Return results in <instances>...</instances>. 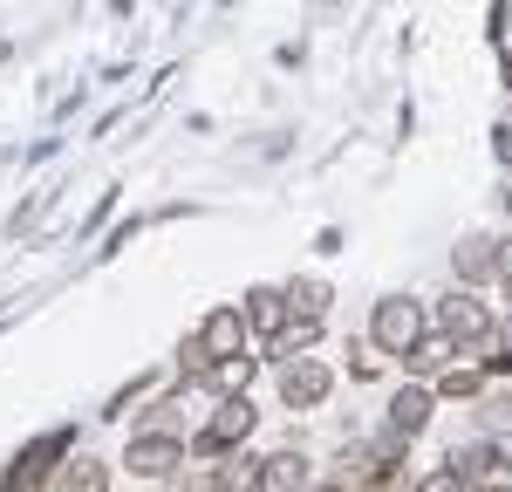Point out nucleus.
<instances>
[{
    "label": "nucleus",
    "instance_id": "1",
    "mask_svg": "<svg viewBox=\"0 0 512 492\" xmlns=\"http://www.w3.org/2000/svg\"><path fill=\"white\" fill-rule=\"evenodd\" d=\"M431 328L458 349V356H472V363H485V356H492V342H499V322H492V308L478 301L472 287H451V294L437 301Z\"/></svg>",
    "mask_w": 512,
    "mask_h": 492
},
{
    "label": "nucleus",
    "instance_id": "2",
    "mask_svg": "<svg viewBox=\"0 0 512 492\" xmlns=\"http://www.w3.org/2000/svg\"><path fill=\"white\" fill-rule=\"evenodd\" d=\"M76 451V424H48L41 438H28V445L7 458V472H0V492H41L55 486V472H62V458Z\"/></svg>",
    "mask_w": 512,
    "mask_h": 492
},
{
    "label": "nucleus",
    "instance_id": "3",
    "mask_svg": "<svg viewBox=\"0 0 512 492\" xmlns=\"http://www.w3.org/2000/svg\"><path fill=\"white\" fill-rule=\"evenodd\" d=\"M424 335H431V308H424L417 294H383V301L369 308V349H376V356H396V363H403Z\"/></svg>",
    "mask_w": 512,
    "mask_h": 492
},
{
    "label": "nucleus",
    "instance_id": "4",
    "mask_svg": "<svg viewBox=\"0 0 512 492\" xmlns=\"http://www.w3.org/2000/svg\"><path fill=\"white\" fill-rule=\"evenodd\" d=\"M253 424H260V410L246 404V397H219V410L205 417V431H198L185 451H192V458H226V451H239L253 438Z\"/></svg>",
    "mask_w": 512,
    "mask_h": 492
},
{
    "label": "nucleus",
    "instance_id": "5",
    "mask_svg": "<svg viewBox=\"0 0 512 492\" xmlns=\"http://www.w3.org/2000/svg\"><path fill=\"white\" fill-rule=\"evenodd\" d=\"M274 390L287 410H321L328 390H335V369L321 356H294V363H274Z\"/></svg>",
    "mask_w": 512,
    "mask_h": 492
},
{
    "label": "nucleus",
    "instance_id": "6",
    "mask_svg": "<svg viewBox=\"0 0 512 492\" xmlns=\"http://www.w3.org/2000/svg\"><path fill=\"white\" fill-rule=\"evenodd\" d=\"M185 458H192V451H185V438H171V431H137V438L123 445L130 479H178Z\"/></svg>",
    "mask_w": 512,
    "mask_h": 492
},
{
    "label": "nucleus",
    "instance_id": "7",
    "mask_svg": "<svg viewBox=\"0 0 512 492\" xmlns=\"http://www.w3.org/2000/svg\"><path fill=\"white\" fill-rule=\"evenodd\" d=\"M192 335L205 342V356H212V363H226V356H246V342H253V328H246V308H239V301H219V308H205V322H198Z\"/></svg>",
    "mask_w": 512,
    "mask_h": 492
},
{
    "label": "nucleus",
    "instance_id": "8",
    "mask_svg": "<svg viewBox=\"0 0 512 492\" xmlns=\"http://www.w3.org/2000/svg\"><path fill=\"white\" fill-rule=\"evenodd\" d=\"M451 274H458V287H485V281H506V267H499V240L492 233H458V246H451Z\"/></svg>",
    "mask_w": 512,
    "mask_h": 492
},
{
    "label": "nucleus",
    "instance_id": "9",
    "mask_svg": "<svg viewBox=\"0 0 512 492\" xmlns=\"http://www.w3.org/2000/svg\"><path fill=\"white\" fill-rule=\"evenodd\" d=\"M239 308H246V328H253V335H267V342H274L280 328L294 322V308H287V287H274V281L246 287V301H239Z\"/></svg>",
    "mask_w": 512,
    "mask_h": 492
},
{
    "label": "nucleus",
    "instance_id": "10",
    "mask_svg": "<svg viewBox=\"0 0 512 492\" xmlns=\"http://www.w3.org/2000/svg\"><path fill=\"white\" fill-rule=\"evenodd\" d=\"M431 410H437V390H424V383H403V390H390L383 424H390L396 438H417V431L431 424Z\"/></svg>",
    "mask_w": 512,
    "mask_h": 492
},
{
    "label": "nucleus",
    "instance_id": "11",
    "mask_svg": "<svg viewBox=\"0 0 512 492\" xmlns=\"http://www.w3.org/2000/svg\"><path fill=\"white\" fill-rule=\"evenodd\" d=\"M315 472H308V451H274L260 458V492H308Z\"/></svg>",
    "mask_w": 512,
    "mask_h": 492
},
{
    "label": "nucleus",
    "instance_id": "12",
    "mask_svg": "<svg viewBox=\"0 0 512 492\" xmlns=\"http://www.w3.org/2000/svg\"><path fill=\"white\" fill-rule=\"evenodd\" d=\"M48 492H110V465H103V458H89V451H69Z\"/></svg>",
    "mask_w": 512,
    "mask_h": 492
},
{
    "label": "nucleus",
    "instance_id": "13",
    "mask_svg": "<svg viewBox=\"0 0 512 492\" xmlns=\"http://www.w3.org/2000/svg\"><path fill=\"white\" fill-rule=\"evenodd\" d=\"M212 492H260V458L253 451H226L212 465Z\"/></svg>",
    "mask_w": 512,
    "mask_h": 492
},
{
    "label": "nucleus",
    "instance_id": "14",
    "mask_svg": "<svg viewBox=\"0 0 512 492\" xmlns=\"http://www.w3.org/2000/svg\"><path fill=\"white\" fill-rule=\"evenodd\" d=\"M499 458H506L499 445H451V458H444V465H451L458 479H472V486H485V479H499V472H492Z\"/></svg>",
    "mask_w": 512,
    "mask_h": 492
},
{
    "label": "nucleus",
    "instance_id": "15",
    "mask_svg": "<svg viewBox=\"0 0 512 492\" xmlns=\"http://www.w3.org/2000/svg\"><path fill=\"white\" fill-rule=\"evenodd\" d=\"M315 342H321V322H315V315H294V322L280 328L267 349H274V363H294V356H308Z\"/></svg>",
    "mask_w": 512,
    "mask_h": 492
},
{
    "label": "nucleus",
    "instance_id": "16",
    "mask_svg": "<svg viewBox=\"0 0 512 492\" xmlns=\"http://www.w3.org/2000/svg\"><path fill=\"white\" fill-rule=\"evenodd\" d=\"M328 301H335V287L321 281V274L287 281V308H294V315H315V322H328Z\"/></svg>",
    "mask_w": 512,
    "mask_h": 492
},
{
    "label": "nucleus",
    "instance_id": "17",
    "mask_svg": "<svg viewBox=\"0 0 512 492\" xmlns=\"http://www.w3.org/2000/svg\"><path fill=\"white\" fill-rule=\"evenodd\" d=\"M451 363H458V349H451L444 335H424V342H417V349L403 356V369H410V376H444Z\"/></svg>",
    "mask_w": 512,
    "mask_h": 492
},
{
    "label": "nucleus",
    "instance_id": "18",
    "mask_svg": "<svg viewBox=\"0 0 512 492\" xmlns=\"http://www.w3.org/2000/svg\"><path fill=\"white\" fill-rule=\"evenodd\" d=\"M485 383H492V376H485V363H451L431 390H437V397H478Z\"/></svg>",
    "mask_w": 512,
    "mask_h": 492
},
{
    "label": "nucleus",
    "instance_id": "19",
    "mask_svg": "<svg viewBox=\"0 0 512 492\" xmlns=\"http://www.w3.org/2000/svg\"><path fill=\"white\" fill-rule=\"evenodd\" d=\"M253 356H226V363H212V376H205V383H212V390H219V397H246V383H253Z\"/></svg>",
    "mask_w": 512,
    "mask_h": 492
},
{
    "label": "nucleus",
    "instance_id": "20",
    "mask_svg": "<svg viewBox=\"0 0 512 492\" xmlns=\"http://www.w3.org/2000/svg\"><path fill=\"white\" fill-rule=\"evenodd\" d=\"M410 492H472V479H458L451 465H431V472H424V479H417Z\"/></svg>",
    "mask_w": 512,
    "mask_h": 492
},
{
    "label": "nucleus",
    "instance_id": "21",
    "mask_svg": "<svg viewBox=\"0 0 512 492\" xmlns=\"http://www.w3.org/2000/svg\"><path fill=\"white\" fill-rule=\"evenodd\" d=\"M492 158H499V164L512 171V117H499V123H492Z\"/></svg>",
    "mask_w": 512,
    "mask_h": 492
},
{
    "label": "nucleus",
    "instance_id": "22",
    "mask_svg": "<svg viewBox=\"0 0 512 492\" xmlns=\"http://www.w3.org/2000/svg\"><path fill=\"white\" fill-rule=\"evenodd\" d=\"M110 212H117V185H110V192H103V199L89 205V219H82V233H96V226H103V219H110Z\"/></svg>",
    "mask_w": 512,
    "mask_h": 492
},
{
    "label": "nucleus",
    "instance_id": "23",
    "mask_svg": "<svg viewBox=\"0 0 512 492\" xmlns=\"http://www.w3.org/2000/svg\"><path fill=\"white\" fill-rule=\"evenodd\" d=\"M137 233H144V219H137V212H130V219H123L117 233H110V246H103V253H123V246L137 240Z\"/></svg>",
    "mask_w": 512,
    "mask_h": 492
},
{
    "label": "nucleus",
    "instance_id": "24",
    "mask_svg": "<svg viewBox=\"0 0 512 492\" xmlns=\"http://www.w3.org/2000/svg\"><path fill=\"white\" fill-rule=\"evenodd\" d=\"M499 267H506V274H512V233H506V240H499Z\"/></svg>",
    "mask_w": 512,
    "mask_h": 492
},
{
    "label": "nucleus",
    "instance_id": "25",
    "mask_svg": "<svg viewBox=\"0 0 512 492\" xmlns=\"http://www.w3.org/2000/svg\"><path fill=\"white\" fill-rule=\"evenodd\" d=\"M472 492H512V479H485V486H472Z\"/></svg>",
    "mask_w": 512,
    "mask_h": 492
},
{
    "label": "nucleus",
    "instance_id": "26",
    "mask_svg": "<svg viewBox=\"0 0 512 492\" xmlns=\"http://www.w3.org/2000/svg\"><path fill=\"white\" fill-rule=\"evenodd\" d=\"M308 492H355V486H342V479H328V486H308Z\"/></svg>",
    "mask_w": 512,
    "mask_h": 492
},
{
    "label": "nucleus",
    "instance_id": "27",
    "mask_svg": "<svg viewBox=\"0 0 512 492\" xmlns=\"http://www.w3.org/2000/svg\"><path fill=\"white\" fill-rule=\"evenodd\" d=\"M499 287H506V315H512V274H506V281H499Z\"/></svg>",
    "mask_w": 512,
    "mask_h": 492
}]
</instances>
